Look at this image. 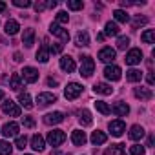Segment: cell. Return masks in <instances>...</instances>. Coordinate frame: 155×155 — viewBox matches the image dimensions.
Instances as JSON below:
<instances>
[{"label":"cell","instance_id":"obj_2","mask_svg":"<svg viewBox=\"0 0 155 155\" xmlns=\"http://www.w3.org/2000/svg\"><path fill=\"white\" fill-rule=\"evenodd\" d=\"M93 71H95V62H93V58L88 57V55L81 57V75H82V77H91Z\"/></svg>","mask_w":155,"mask_h":155},{"label":"cell","instance_id":"obj_33","mask_svg":"<svg viewBox=\"0 0 155 155\" xmlns=\"http://www.w3.org/2000/svg\"><path fill=\"white\" fill-rule=\"evenodd\" d=\"M95 108H97V111H101L102 115H110V113H111V108H110L106 102H102V101H95Z\"/></svg>","mask_w":155,"mask_h":155},{"label":"cell","instance_id":"obj_11","mask_svg":"<svg viewBox=\"0 0 155 155\" xmlns=\"http://www.w3.org/2000/svg\"><path fill=\"white\" fill-rule=\"evenodd\" d=\"M124 130H126V124L122 120H111L110 122V131L113 137H120L124 133Z\"/></svg>","mask_w":155,"mask_h":155},{"label":"cell","instance_id":"obj_19","mask_svg":"<svg viewBox=\"0 0 155 155\" xmlns=\"http://www.w3.org/2000/svg\"><path fill=\"white\" fill-rule=\"evenodd\" d=\"M64 120V115L60 113V111H53V113H48L46 117H44V122L46 124H58V122H62Z\"/></svg>","mask_w":155,"mask_h":155},{"label":"cell","instance_id":"obj_7","mask_svg":"<svg viewBox=\"0 0 155 155\" xmlns=\"http://www.w3.org/2000/svg\"><path fill=\"white\" fill-rule=\"evenodd\" d=\"M22 77H24V81H26V82L33 84V82H37V81H38V71H37L35 68L28 66V68H24V71H22Z\"/></svg>","mask_w":155,"mask_h":155},{"label":"cell","instance_id":"obj_15","mask_svg":"<svg viewBox=\"0 0 155 155\" xmlns=\"http://www.w3.org/2000/svg\"><path fill=\"white\" fill-rule=\"evenodd\" d=\"M22 44H24L26 48H31V46L35 44V29H31V28L24 29V35H22Z\"/></svg>","mask_w":155,"mask_h":155},{"label":"cell","instance_id":"obj_28","mask_svg":"<svg viewBox=\"0 0 155 155\" xmlns=\"http://www.w3.org/2000/svg\"><path fill=\"white\" fill-rule=\"evenodd\" d=\"M135 97L140 99V101H150L153 95H151V91H150L148 88H137V90H135Z\"/></svg>","mask_w":155,"mask_h":155},{"label":"cell","instance_id":"obj_34","mask_svg":"<svg viewBox=\"0 0 155 155\" xmlns=\"http://www.w3.org/2000/svg\"><path fill=\"white\" fill-rule=\"evenodd\" d=\"M113 17H115L117 22H128V20H130V15H128L126 11H122V9H115V11H113Z\"/></svg>","mask_w":155,"mask_h":155},{"label":"cell","instance_id":"obj_6","mask_svg":"<svg viewBox=\"0 0 155 155\" xmlns=\"http://www.w3.org/2000/svg\"><path fill=\"white\" fill-rule=\"evenodd\" d=\"M104 77L108 81H120V77H122V71L119 66H106L104 68Z\"/></svg>","mask_w":155,"mask_h":155},{"label":"cell","instance_id":"obj_12","mask_svg":"<svg viewBox=\"0 0 155 155\" xmlns=\"http://www.w3.org/2000/svg\"><path fill=\"white\" fill-rule=\"evenodd\" d=\"M2 135L4 137H17L18 135V124L17 122H6L2 126Z\"/></svg>","mask_w":155,"mask_h":155},{"label":"cell","instance_id":"obj_9","mask_svg":"<svg viewBox=\"0 0 155 155\" xmlns=\"http://www.w3.org/2000/svg\"><path fill=\"white\" fill-rule=\"evenodd\" d=\"M48 44H49L48 38H44L40 49L37 51V60H38V62H48V58H49V46H48Z\"/></svg>","mask_w":155,"mask_h":155},{"label":"cell","instance_id":"obj_4","mask_svg":"<svg viewBox=\"0 0 155 155\" xmlns=\"http://www.w3.org/2000/svg\"><path fill=\"white\" fill-rule=\"evenodd\" d=\"M64 140H66V133L62 130H53V131L48 133V142L51 146H60Z\"/></svg>","mask_w":155,"mask_h":155},{"label":"cell","instance_id":"obj_18","mask_svg":"<svg viewBox=\"0 0 155 155\" xmlns=\"http://www.w3.org/2000/svg\"><path fill=\"white\" fill-rule=\"evenodd\" d=\"M104 155H126V144H113L104 150Z\"/></svg>","mask_w":155,"mask_h":155},{"label":"cell","instance_id":"obj_22","mask_svg":"<svg viewBox=\"0 0 155 155\" xmlns=\"http://www.w3.org/2000/svg\"><path fill=\"white\" fill-rule=\"evenodd\" d=\"M106 140H108V135H106L104 131H99V130H97V131H93V133H91V142H93L95 146L104 144Z\"/></svg>","mask_w":155,"mask_h":155},{"label":"cell","instance_id":"obj_51","mask_svg":"<svg viewBox=\"0 0 155 155\" xmlns=\"http://www.w3.org/2000/svg\"><path fill=\"white\" fill-rule=\"evenodd\" d=\"M2 99H4V91H2V90H0V101H2Z\"/></svg>","mask_w":155,"mask_h":155},{"label":"cell","instance_id":"obj_46","mask_svg":"<svg viewBox=\"0 0 155 155\" xmlns=\"http://www.w3.org/2000/svg\"><path fill=\"white\" fill-rule=\"evenodd\" d=\"M153 82H155V79H153V73L150 71V73H148V84H150V86H153Z\"/></svg>","mask_w":155,"mask_h":155},{"label":"cell","instance_id":"obj_50","mask_svg":"<svg viewBox=\"0 0 155 155\" xmlns=\"http://www.w3.org/2000/svg\"><path fill=\"white\" fill-rule=\"evenodd\" d=\"M6 8H8V6H6L4 2H0V13H2V11H6Z\"/></svg>","mask_w":155,"mask_h":155},{"label":"cell","instance_id":"obj_20","mask_svg":"<svg viewBox=\"0 0 155 155\" xmlns=\"http://www.w3.org/2000/svg\"><path fill=\"white\" fill-rule=\"evenodd\" d=\"M142 137H144V128L139 126V124L131 126V130H130V139H131V140H140Z\"/></svg>","mask_w":155,"mask_h":155},{"label":"cell","instance_id":"obj_43","mask_svg":"<svg viewBox=\"0 0 155 155\" xmlns=\"http://www.w3.org/2000/svg\"><path fill=\"white\" fill-rule=\"evenodd\" d=\"M17 8H29L31 6V2H29V0H15V2H13Z\"/></svg>","mask_w":155,"mask_h":155},{"label":"cell","instance_id":"obj_17","mask_svg":"<svg viewBox=\"0 0 155 155\" xmlns=\"http://www.w3.org/2000/svg\"><path fill=\"white\" fill-rule=\"evenodd\" d=\"M60 68H62V71H66V73H71V71H75V60L71 58V57H62L60 58Z\"/></svg>","mask_w":155,"mask_h":155},{"label":"cell","instance_id":"obj_35","mask_svg":"<svg viewBox=\"0 0 155 155\" xmlns=\"http://www.w3.org/2000/svg\"><path fill=\"white\" fill-rule=\"evenodd\" d=\"M68 8L73 9V11H79V9L84 8V2L82 0H68Z\"/></svg>","mask_w":155,"mask_h":155},{"label":"cell","instance_id":"obj_13","mask_svg":"<svg viewBox=\"0 0 155 155\" xmlns=\"http://www.w3.org/2000/svg\"><path fill=\"white\" fill-rule=\"evenodd\" d=\"M49 31H51L53 35H57V37H58L62 42H68V40H69V33H68V29H62L58 24H51Z\"/></svg>","mask_w":155,"mask_h":155},{"label":"cell","instance_id":"obj_5","mask_svg":"<svg viewBox=\"0 0 155 155\" xmlns=\"http://www.w3.org/2000/svg\"><path fill=\"white\" fill-rule=\"evenodd\" d=\"M124 60H126L128 66H135V64H139V62L142 60V51H140L139 48H133V49L128 51V55H126Z\"/></svg>","mask_w":155,"mask_h":155},{"label":"cell","instance_id":"obj_24","mask_svg":"<svg viewBox=\"0 0 155 155\" xmlns=\"http://www.w3.org/2000/svg\"><path fill=\"white\" fill-rule=\"evenodd\" d=\"M102 35H108V37H115V35H119V26L115 24V22H106V26H104V33Z\"/></svg>","mask_w":155,"mask_h":155},{"label":"cell","instance_id":"obj_21","mask_svg":"<svg viewBox=\"0 0 155 155\" xmlns=\"http://www.w3.org/2000/svg\"><path fill=\"white\" fill-rule=\"evenodd\" d=\"M31 148H33L35 151H44L46 146H44V139H42V135L37 133V135L31 137Z\"/></svg>","mask_w":155,"mask_h":155},{"label":"cell","instance_id":"obj_26","mask_svg":"<svg viewBox=\"0 0 155 155\" xmlns=\"http://www.w3.org/2000/svg\"><path fill=\"white\" fill-rule=\"evenodd\" d=\"M126 79L130 82H139L142 79V71L140 69H130V71H126Z\"/></svg>","mask_w":155,"mask_h":155},{"label":"cell","instance_id":"obj_48","mask_svg":"<svg viewBox=\"0 0 155 155\" xmlns=\"http://www.w3.org/2000/svg\"><path fill=\"white\" fill-rule=\"evenodd\" d=\"M148 146H150V148L153 146V135H150V137H148Z\"/></svg>","mask_w":155,"mask_h":155},{"label":"cell","instance_id":"obj_37","mask_svg":"<svg viewBox=\"0 0 155 155\" xmlns=\"http://www.w3.org/2000/svg\"><path fill=\"white\" fill-rule=\"evenodd\" d=\"M128 46H130V38H128V37H119V38H117V48H119V49L124 51Z\"/></svg>","mask_w":155,"mask_h":155},{"label":"cell","instance_id":"obj_40","mask_svg":"<svg viewBox=\"0 0 155 155\" xmlns=\"http://www.w3.org/2000/svg\"><path fill=\"white\" fill-rule=\"evenodd\" d=\"M26 144H28V137H26V135H20V137H17V142H15V146H17L18 150H24V148H26Z\"/></svg>","mask_w":155,"mask_h":155},{"label":"cell","instance_id":"obj_41","mask_svg":"<svg viewBox=\"0 0 155 155\" xmlns=\"http://www.w3.org/2000/svg\"><path fill=\"white\" fill-rule=\"evenodd\" d=\"M146 22H148V18H146V17H137V18L133 20V24H131V26H133V29H137L139 26H144Z\"/></svg>","mask_w":155,"mask_h":155},{"label":"cell","instance_id":"obj_8","mask_svg":"<svg viewBox=\"0 0 155 155\" xmlns=\"http://www.w3.org/2000/svg\"><path fill=\"white\" fill-rule=\"evenodd\" d=\"M51 102H57V95H55V93H40V95L37 97V104H38L40 108L49 106Z\"/></svg>","mask_w":155,"mask_h":155},{"label":"cell","instance_id":"obj_31","mask_svg":"<svg viewBox=\"0 0 155 155\" xmlns=\"http://www.w3.org/2000/svg\"><path fill=\"white\" fill-rule=\"evenodd\" d=\"M18 102H20V106H24L26 110H31V108H33L31 97H29L28 93H20V95H18Z\"/></svg>","mask_w":155,"mask_h":155},{"label":"cell","instance_id":"obj_16","mask_svg":"<svg viewBox=\"0 0 155 155\" xmlns=\"http://www.w3.org/2000/svg\"><path fill=\"white\" fill-rule=\"evenodd\" d=\"M111 111H113L115 115H119V117H126V115L130 113V106H128L126 102H115L113 108H111Z\"/></svg>","mask_w":155,"mask_h":155},{"label":"cell","instance_id":"obj_14","mask_svg":"<svg viewBox=\"0 0 155 155\" xmlns=\"http://www.w3.org/2000/svg\"><path fill=\"white\" fill-rule=\"evenodd\" d=\"M71 140H73L75 146H84L88 139H86V133H84L82 130H75V131L71 133Z\"/></svg>","mask_w":155,"mask_h":155},{"label":"cell","instance_id":"obj_49","mask_svg":"<svg viewBox=\"0 0 155 155\" xmlns=\"http://www.w3.org/2000/svg\"><path fill=\"white\" fill-rule=\"evenodd\" d=\"M15 60L20 62V60H22V55H20V53H15Z\"/></svg>","mask_w":155,"mask_h":155},{"label":"cell","instance_id":"obj_30","mask_svg":"<svg viewBox=\"0 0 155 155\" xmlns=\"http://www.w3.org/2000/svg\"><path fill=\"white\" fill-rule=\"evenodd\" d=\"M140 40L144 44H153L155 42V29H146L142 35H140Z\"/></svg>","mask_w":155,"mask_h":155},{"label":"cell","instance_id":"obj_10","mask_svg":"<svg viewBox=\"0 0 155 155\" xmlns=\"http://www.w3.org/2000/svg\"><path fill=\"white\" fill-rule=\"evenodd\" d=\"M115 49H111V48H102L101 51H99V60L101 62H113L115 60Z\"/></svg>","mask_w":155,"mask_h":155},{"label":"cell","instance_id":"obj_36","mask_svg":"<svg viewBox=\"0 0 155 155\" xmlns=\"http://www.w3.org/2000/svg\"><path fill=\"white\" fill-rule=\"evenodd\" d=\"M11 144L8 140H0V155H11Z\"/></svg>","mask_w":155,"mask_h":155},{"label":"cell","instance_id":"obj_39","mask_svg":"<svg viewBox=\"0 0 155 155\" xmlns=\"http://www.w3.org/2000/svg\"><path fill=\"white\" fill-rule=\"evenodd\" d=\"M68 20H69V15L66 11H58L57 13V24H68Z\"/></svg>","mask_w":155,"mask_h":155},{"label":"cell","instance_id":"obj_29","mask_svg":"<svg viewBox=\"0 0 155 155\" xmlns=\"http://www.w3.org/2000/svg\"><path fill=\"white\" fill-rule=\"evenodd\" d=\"M18 29H20V26H18L17 20H8V22H6V33H8V35H17Z\"/></svg>","mask_w":155,"mask_h":155},{"label":"cell","instance_id":"obj_45","mask_svg":"<svg viewBox=\"0 0 155 155\" xmlns=\"http://www.w3.org/2000/svg\"><path fill=\"white\" fill-rule=\"evenodd\" d=\"M24 126H26V128H33V126H35L33 117H24Z\"/></svg>","mask_w":155,"mask_h":155},{"label":"cell","instance_id":"obj_27","mask_svg":"<svg viewBox=\"0 0 155 155\" xmlns=\"http://www.w3.org/2000/svg\"><path fill=\"white\" fill-rule=\"evenodd\" d=\"M75 40H77V46H90V35H88V31H79Z\"/></svg>","mask_w":155,"mask_h":155},{"label":"cell","instance_id":"obj_44","mask_svg":"<svg viewBox=\"0 0 155 155\" xmlns=\"http://www.w3.org/2000/svg\"><path fill=\"white\" fill-rule=\"evenodd\" d=\"M46 8H48V2H37V4H35V11H37V13L44 11Z\"/></svg>","mask_w":155,"mask_h":155},{"label":"cell","instance_id":"obj_47","mask_svg":"<svg viewBox=\"0 0 155 155\" xmlns=\"http://www.w3.org/2000/svg\"><path fill=\"white\" fill-rule=\"evenodd\" d=\"M58 82L55 81V79H51V77H49V79H48V86H57Z\"/></svg>","mask_w":155,"mask_h":155},{"label":"cell","instance_id":"obj_3","mask_svg":"<svg viewBox=\"0 0 155 155\" xmlns=\"http://www.w3.org/2000/svg\"><path fill=\"white\" fill-rule=\"evenodd\" d=\"M2 111L6 115H11V117H20V108L17 106V102H13L11 99L4 101L2 102Z\"/></svg>","mask_w":155,"mask_h":155},{"label":"cell","instance_id":"obj_32","mask_svg":"<svg viewBox=\"0 0 155 155\" xmlns=\"http://www.w3.org/2000/svg\"><path fill=\"white\" fill-rule=\"evenodd\" d=\"M9 86H11V90H15V91H18V90L22 88V81H20V75H18V73H13V75H11Z\"/></svg>","mask_w":155,"mask_h":155},{"label":"cell","instance_id":"obj_38","mask_svg":"<svg viewBox=\"0 0 155 155\" xmlns=\"http://www.w3.org/2000/svg\"><path fill=\"white\" fill-rule=\"evenodd\" d=\"M130 155H144V146H140V144L130 146Z\"/></svg>","mask_w":155,"mask_h":155},{"label":"cell","instance_id":"obj_42","mask_svg":"<svg viewBox=\"0 0 155 155\" xmlns=\"http://www.w3.org/2000/svg\"><path fill=\"white\" fill-rule=\"evenodd\" d=\"M62 48H64V44H62V42H55V44H51V46H49V51H53V53H60V51H62Z\"/></svg>","mask_w":155,"mask_h":155},{"label":"cell","instance_id":"obj_1","mask_svg":"<svg viewBox=\"0 0 155 155\" xmlns=\"http://www.w3.org/2000/svg\"><path fill=\"white\" fill-rule=\"evenodd\" d=\"M82 90H84V88H82L79 82H69V84L64 88V95H66L68 101H75L77 97H81Z\"/></svg>","mask_w":155,"mask_h":155},{"label":"cell","instance_id":"obj_23","mask_svg":"<svg viewBox=\"0 0 155 155\" xmlns=\"http://www.w3.org/2000/svg\"><path fill=\"white\" fill-rule=\"evenodd\" d=\"M93 90H95V93H101V95H111V93H113V88H111V86H108V84H104V82L95 84V86H93Z\"/></svg>","mask_w":155,"mask_h":155},{"label":"cell","instance_id":"obj_25","mask_svg":"<svg viewBox=\"0 0 155 155\" xmlns=\"http://www.w3.org/2000/svg\"><path fill=\"white\" fill-rule=\"evenodd\" d=\"M79 120H81V124H82V126H91V124H93L91 113H90L88 110H82V111L79 113Z\"/></svg>","mask_w":155,"mask_h":155}]
</instances>
